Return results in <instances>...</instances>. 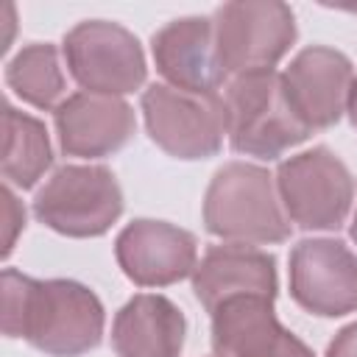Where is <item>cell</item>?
Segmentation results:
<instances>
[{
    "mask_svg": "<svg viewBox=\"0 0 357 357\" xmlns=\"http://www.w3.org/2000/svg\"><path fill=\"white\" fill-rule=\"evenodd\" d=\"M3 332L25 337L56 357H75L98 346L103 307L92 290L75 282H36L17 271L3 273Z\"/></svg>",
    "mask_w": 357,
    "mask_h": 357,
    "instance_id": "1",
    "label": "cell"
},
{
    "mask_svg": "<svg viewBox=\"0 0 357 357\" xmlns=\"http://www.w3.org/2000/svg\"><path fill=\"white\" fill-rule=\"evenodd\" d=\"M220 103L226 137L240 153L273 159L310 134L307 123L287 98L282 75L273 70L234 75L223 86Z\"/></svg>",
    "mask_w": 357,
    "mask_h": 357,
    "instance_id": "2",
    "label": "cell"
},
{
    "mask_svg": "<svg viewBox=\"0 0 357 357\" xmlns=\"http://www.w3.org/2000/svg\"><path fill=\"white\" fill-rule=\"evenodd\" d=\"M204 220L212 234L231 243H279L290 234L268 170L231 162L220 167L206 190Z\"/></svg>",
    "mask_w": 357,
    "mask_h": 357,
    "instance_id": "3",
    "label": "cell"
},
{
    "mask_svg": "<svg viewBox=\"0 0 357 357\" xmlns=\"http://www.w3.org/2000/svg\"><path fill=\"white\" fill-rule=\"evenodd\" d=\"M120 209V187L114 176L98 165H70L56 170L33 201L36 218L70 237L103 234L117 220Z\"/></svg>",
    "mask_w": 357,
    "mask_h": 357,
    "instance_id": "4",
    "label": "cell"
},
{
    "mask_svg": "<svg viewBox=\"0 0 357 357\" xmlns=\"http://www.w3.org/2000/svg\"><path fill=\"white\" fill-rule=\"evenodd\" d=\"M215 45L226 73L271 70L293 45V11L284 3H229L218 8Z\"/></svg>",
    "mask_w": 357,
    "mask_h": 357,
    "instance_id": "5",
    "label": "cell"
},
{
    "mask_svg": "<svg viewBox=\"0 0 357 357\" xmlns=\"http://www.w3.org/2000/svg\"><path fill=\"white\" fill-rule=\"evenodd\" d=\"M142 112L153 142L178 159L212 156L226 134L220 92L195 95L170 84H153L142 95Z\"/></svg>",
    "mask_w": 357,
    "mask_h": 357,
    "instance_id": "6",
    "label": "cell"
},
{
    "mask_svg": "<svg viewBox=\"0 0 357 357\" xmlns=\"http://www.w3.org/2000/svg\"><path fill=\"white\" fill-rule=\"evenodd\" d=\"M276 184L287 218L304 229L340 226L354 198L346 165L326 148H312L282 162Z\"/></svg>",
    "mask_w": 357,
    "mask_h": 357,
    "instance_id": "7",
    "label": "cell"
},
{
    "mask_svg": "<svg viewBox=\"0 0 357 357\" xmlns=\"http://www.w3.org/2000/svg\"><path fill=\"white\" fill-rule=\"evenodd\" d=\"M64 56L73 78L95 95L131 92L145 78L139 42L120 25L92 20L75 25L64 39Z\"/></svg>",
    "mask_w": 357,
    "mask_h": 357,
    "instance_id": "8",
    "label": "cell"
},
{
    "mask_svg": "<svg viewBox=\"0 0 357 357\" xmlns=\"http://www.w3.org/2000/svg\"><path fill=\"white\" fill-rule=\"evenodd\" d=\"M293 298L318 315L357 307V257L337 240H304L290 257Z\"/></svg>",
    "mask_w": 357,
    "mask_h": 357,
    "instance_id": "9",
    "label": "cell"
},
{
    "mask_svg": "<svg viewBox=\"0 0 357 357\" xmlns=\"http://www.w3.org/2000/svg\"><path fill=\"white\" fill-rule=\"evenodd\" d=\"M153 59L170 86L218 95L226 81V67L218 56L215 25L206 17H184L165 25L153 36Z\"/></svg>",
    "mask_w": 357,
    "mask_h": 357,
    "instance_id": "10",
    "label": "cell"
},
{
    "mask_svg": "<svg viewBox=\"0 0 357 357\" xmlns=\"http://www.w3.org/2000/svg\"><path fill=\"white\" fill-rule=\"evenodd\" d=\"M290 103L310 131L332 126L349 106L351 92V64L343 53L332 47H307L301 50L287 73H282Z\"/></svg>",
    "mask_w": 357,
    "mask_h": 357,
    "instance_id": "11",
    "label": "cell"
},
{
    "mask_svg": "<svg viewBox=\"0 0 357 357\" xmlns=\"http://www.w3.org/2000/svg\"><path fill=\"white\" fill-rule=\"evenodd\" d=\"M117 262L137 284H170L192 273L195 237L162 220H134L117 237Z\"/></svg>",
    "mask_w": 357,
    "mask_h": 357,
    "instance_id": "12",
    "label": "cell"
},
{
    "mask_svg": "<svg viewBox=\"0 0 357 357\" xmlns=\"http://www.w3.org/2000/svg\"><path fill=\"white\" fill-rule=\"evenodd\" d=\"M61 148L73 156H103L117 151L134 131V112L114 95L78 92L56 106Z\"/></svg>",
    "mask_w": 357,
    "mask_h": 357,
    "instance_id": "13",
    "label": "cell"
},
{
    "mask_svg": "<svg viewBox=\"0 0 357 357\" xmlns=\"http://www.w3.org/2000/svg\"><path fill=\"white\" fill-rule=\"evenodd\" d=\"M198 301L212 312L220 301L243 293L268 296L276 293V268L273 257L245 243H226L206 251L192 279Z\"/></svg>",
    "mask_w": 357,
    "mask_h": 357,
    "instance_id": "14",
    "label": "cell"
},
{
    "mask_svg": "<svg viewBox=\"0 0 357 357\" xmlns=\"http://www.w3.org/2000/svg\"><path fill=\"white\" fill-rule=\"evenodd\" d=\"M268 296H231L212 310V343L218 357H273L287 332Z\"/></svg>",
    "mask_w": 357,
    "mask_h": 357,
    "instance_id": "15",
    "label": "cell"
},
{
    "mask_svg": "<svg viewBox=\"0 0 357 357\" xmlns=\"http://www.w3.org/2000/svg\"><path fill=\"white\" fill-rule=\"evenodd\" d=\"M112 340L123 357H176L184 343V315L165 296H137L117 312Z\"/></svg>",
    "mask_w": 357,
    "mask_h": 357,
    "instance_id": "16",
    "label": "cell"
},
{
    "mask_svg": "<svg viewBox=\"0 0 357 357\" xmlns=\"http://www.w3.org/2000/svg\"><path fill=\"white\" fill-rule=\"evenodd\" d=\"M3 176L17 187H31L50 167V142L39 120L6 106L3 112Z\"/></svg>",
    "mask_w": 357,
    "mask_h": 357,
    "instance_id": "17",
    "label": "cell"
},
{
    "mask_svg": "<svg viewBox=\"0 0 357 357\" xmlns=\"http://www.w3.org/2000/svg\"><path fill=\"white\" fill-rule=\"evenodd\" d=\"M8 84L22 100L39 109L53 106L64 92V75H61L56 50L50 45L22 47L8 64Z\"/></svg>",
    "mask_w": 357,
    "mask_h": 357,
    "instance_id": "18",
    "label": "cell"
},
{
    "mask_svg": "<svg viewBox=\"0 0 357 357\" xmlns=\"http://www.w3.org/2000/svg\"><path fill=\"white\" fill-rule=\"evenodd\" d=\"M3 206H6V245H3V254H8L11 245H14L17 231L25 226V212H22V206L17 204V198L8 187L3 190Z\"/></svg>",
    "mask_w": 357,
    "mask_h": 357,
    "instance_id": "19",
    "label": "cell"
},
{
    "mask_svg": "<svg viewBox=\"0 0 357 357\" xmlns=\"http://www.w3.org/2000/svg\"><path fill=\"white\" fill-rule=\"evenodd\" d=\"M326 357H357V324L346 326V329L329 343Z\"/></svg>",
    "mask_w": 357,
    "mask_h": 357,
    "instance_id": "20",
    "label": "cell"
},
{
    "mask_svg": "<svg viewBox=\"0 0 357 357\" xmlns=\"http://www.w3.org/2000/svg\"><path fill=\"white\" fill-rule=\"evenodd\" d=\"M273 357H312V351H310V349H307L296 335H290V332H287L284 343L279 346V351H276Z\"/></svg>",
    "mask_w": 357,
    "mask_h": 357,
    "instance_id": "21",
    "label": "cell"
},
{
    "mask_svg": "<svg viewBox=\"0 0 357 357\" xmlns=\"http://www.w3.org/2000/svg\"><path fill=\"white\" fill-rule=\"evenodd\" d=\"M349 114H351V123L357 126V78L351 81V92H349Z\"/></svg>",
    "mask_w": 357,
    "mask_h": 357,
    "instance_id": "22",
    "label": "cell"
},
{
    "mask_svg": "<svg viewBox=\"0 0 357 357\" xmlns=\"http://www.w3.org/2000/svg\"><path fill=\"white\" fill-rule=\"evenodd\" d=\"M351 234H354V240H357V215H354V226H351Z\"/></svg>",
    "mask_w": 357,
    "mask_h": 357,
    "instance_id": "23",
    "label": "cell"
}]
</instances>
